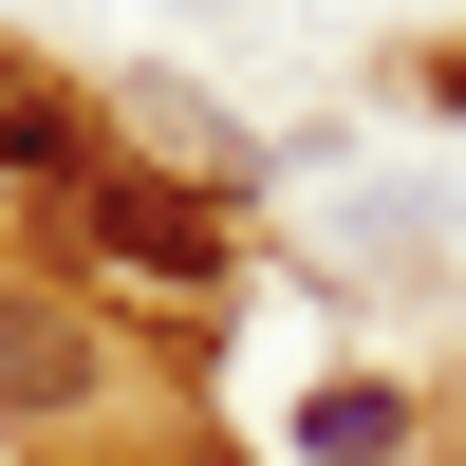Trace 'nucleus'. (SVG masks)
Returning <instances> with one entry per match:
<instances>
[{
    "instance_id": "1",
    "label": "nucleus",
    "mask_w": 466,
    "mask_h": 466,
    "mask_svg": "<svg viewBox=\"0 0 466 466\" xmlns=\"http://www.w3.org/2000/svg\"><path fill=\"white\" fill-rule=\"evenodd\" d=\"M94 243L131 261V280H224V224L187 206V187H149V168H94Z\"/></svg>"
},
{
    "instance_id": "2",
    "label": "nucleus",
    "mask_w": 466,
    "mask_h": 466,
    "mask_svg": "<svg viewBox=\"0 0 466 466\" xmlns=\"http://www.w3.org/2000/svg\"><path fill=\"white\" fill-rule=\"evenodd\" d=\"M75 392H94V336H75L56 299L0 280V410H75Z\"/></svg>"
},
{
    "instance_id": "3",
    "label": "nucleus",
    "mask_w": 466,
    "mask_h": 466,
    "mask_svg": "<svg viewBox=\"0 0 466 466\" xmlns=\"http://www.w3.org/2000/svg\"><path fill=\"white\" fill-rule=\"evenodd\" d=\"M299 430H318V466H373V448H392V392H318Z\"/></svg>"
},
{
    "instance_id": "4",
    "label": "nucleus",
    "mask_w": 466,
    "mask_h": 466,
    "mask_svg": "<svg viewBox=\"0 0 466 466\" xmlns=\"http://www.w3.org/2000/svg\"><path fill=\"white\" fill-rule=\"evenodd\" d=\"M0 168H56V94L37 75H0Z\"/></svg>"
}]
</instances>
